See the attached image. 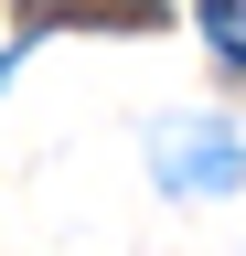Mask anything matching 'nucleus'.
<instances>
[{"label":"nucleus","instance_id":"2","mask_svg":"<svg viewBox=\"0 0 246 256\" xmlns=\"http://www.w3.org/2000/svg\"><path fill=\"white\" fill-rule=\"evenodd\" d=\"M193 11H203V43L225 64H246V0H193Z\"/></svg>","mask_w":246,"mask_h":256},{"label":"nucleus","instance_id":"1","mask_svg":"<svg viewBox=\"0 0 246 256\" xmlns=\"http://www.w3.org/2000/svg\"><path fill=\"white\" fill-rule=\"evenodd\" d=\"M161 0H33V22H150Z\"/></svg>","mask_w":246,"mask_h":256}]
</instances>
